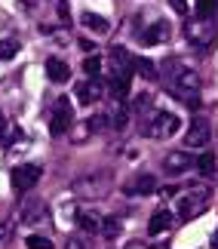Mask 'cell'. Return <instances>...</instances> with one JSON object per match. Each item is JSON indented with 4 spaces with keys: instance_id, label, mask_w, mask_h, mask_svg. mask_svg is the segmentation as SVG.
Masks as SVG:
<instances>
[{
    "instance_id": "26",
    "label": "cell",
    "mask_w": 218,
    "mask_h": 249,
    "mask_svg": "<svg viewBox=\"0 0 218 249\" xmlns=\"http://www.w3.org/2000/svg\"><path fill=\"white\" fill-rule=\"evenodd\" d=\"M101 234H105V237H117V234H120V222L105 218V222H101Z\"/></svg>"
},
{
    "instance_id": "12",
    "label": "cell",
    "mask_w": 218,
    "mask_h": 249,
    "mask_svg": "<svg viewBox=\"0 0 218 249\" xmlns=\"http://www.w3.org/2000/svg\"><path fill=\"white\" fill-rule=\"evenodd\" d=\"M105 120L111 123L114 129H123L129 123V108H126V99H111L108 102V111H105Z\"/></svg>"
},
{
    "instance_id": "4",
    "label": "cell",
    "mask_w": 218,
    "mask_h": 249,
    "mask_svg": "<svg viewBox=\"0 0 218 249\" xmlns=\"http://www.w3.org/2000/svg\"><path fill=\"white\" fill-rule=\"evenodd\" d=\"M151 126H145V136L151 139H169V136H175L178 129H182V120L175 117V114H169V111H154L148 117Z\"/></svg>"
},
{
    "instance_id": "9",
    "label": "cell",
    "mask_w": 218,
    "mask_h": 249,
    "mask_svg": "<svg viewBox=\"0 0 218 249\" xmlns=\"http://www.w3.org/2000/svg\"><path fill=\"white\" fill-rule=\"evenodd\" d=\"M138 37L145 46H154V43H163L169 37V22L166 18H154L148 28H138Z\"/></svg>"
},
{
    "instance_id": "10",
    "label": "cell",
    "mask_w": 218,
    "mask_h": 249,
    "mask_svg": "<svg viewBox=\"0 0 218 249\" xmlns=\"http://www.w3.org/2000/svg\"><path fill=\"white\" fill-rule=\"evenodd\" d=\"M194 163H197V160H194L191 151H169L166 160H163V169L172 172V176H178V172H187Z\"/></svg>"
},
{
    "instance_id": "14",
    "label": "cell",
    "mask_w": 218,
    "mask_h": 249,
    "mask_svg": "<svg viewBox=\"0 0 218 249\" xmlns=\"http://www.w3.org/2000/svg\"><path fill=\"white\" fill-rule=\"evenodd\" d=\"M46 77H50V83H68V80H71L68 62H62V59H46Z\"/></svg>"
},
{
    "instance_id": "19",
    "label": "cell",
    "mask_w": 218,
    "mask_h": 249,
    "mask_svg": "<svg viewBox=\"0 0 218 249\" xmlns=\"http://www.w3.org/2000/svg\"><path fill=\"white\" fill-rule=\"evenodd\" d=\"M157 108H154V102H151V95L148 92H141L132 99V114H138V117H151Z\"/></svg>"
},
{
    "instance_id": "1",
    "label": "cell",
    "mask_w": 218,
    "mask_h": 249,
    "mask_svg": "<svg viewBox=\"0 0 218 249\" xmlns=\"http://www.w3.org/2000/svg\"><path fill=\"white\" fill-rule=\"evenodd\" d=\"M160 80L175 95V102H182L184 108H191V111L200 108V74L197 71L182 68L178 59H166L160 65Z\"/></svg>"
},
{
    "instance_id": "6",
    "label": "cell",
    "mask_w": 218,
    "mask_h": 249,
    "mask_svg": "<svg viewBox=\"0 0 218 249\" xmlns=\"http://www.w3.org/2000/svg\"><path fill=\"white\" fill-rule=\"evenodd\" d=\"M40 166L37 163H22V166H16L13 172H9V181H13V188L18 191V194H25V191H31L37 181H40Z\"/></svg>"
},
{
    "instance_id": "28",
    "label": "cell",
    "mask_w": 218,
    "mask_h": 249,
    "mask_svg": "<svg viewBox=\"0 0 218 249\" xmlns=\"http://www.w3.org/2000/svg\"><path fill=\"white\" fill-rule=\"evenodd\" d=\"M65 249H86V246H83V240H80V237H71V240L65 243Z\"/></svg>"
},
{
    "instance_id": "13",
    "label": "cell",
    "mask_w": 218,
    "mask_h": 249,
    "mask_svg": "<svg viewBox=\"0 0 218 249\" xmlns=\"http://www.w3.org/2000/svg\"><path fill=\"white\" fill-rule=\"evenodd\" d=\"M74 95H77V102H83V105L99 102V99H101V80H92V77L80 80L77 89H74Z\"/></svg>"
},
{
    "instance_id": "16",
    "label": "cell",
    "mask_w": 218,
    "mask_h": 249,
    "mask_svg": "<svg viewBox=\"0 0 218 249\" xmlns=\"http://www.w3.org/2000/svg\"><path fill=\"white\" fill-rule=\"evenodd\" d=\"M80 22H83V28H89L92 34H108L111 31V22L105 16H96V13H83Z\"/></svg>"
},
{
    "instance_id": "22",
    "label": "cell",
    "mask_w": 218,
    "mask_h": 249,
    "mask_svg": "<svg viewBox=\"0 0 218 249\" xmlns=\"http://www.w3.org/2000/svg\"><path fill=\"white\" fill-rule=\"evenodd\" d=\"M83 74H86V77H92V80L101 77V59H99V55H89V59L83 62Z\"/></svg>"
},
{
    "instance_id": "21",
    "label": "cell",
    "mask_w": 218,
    "mask_h": 249,
    "mask_svg": "<svg viewBox=\"0 0 218 249\" xmlns=\"http://www.w3.org/2000/svg\"><path fill=\"white\" fill-rule=\"evenodd\" d=\"M194 9H197V18H212L218 9V0H194Z\"/></svg>"
},
{
    "instance_id": "29",
    "label": "cell",
    "mask_w": 218,
    "mask_h": 249,
    "mask_svg": "<svg viewBox=\"0 0 218 249\" xmlns=\"http://www.w3.org/2000/svg\"><path fill=\"white\" fill-rule=\"evenodd\" d=\"M55 9H59V16L68 22V16H71V13H68V3H65V0H59V3H55Z\"/></svg>"
},
{
    "instance_id": "18",
    "label": "cell",
    "mask_w": 218,
    "mask_h": 249,
    "mask_svg": "<svg viewBox=\"0 0 218 249\" xmlns=\"http://www.w3.org/2000/svg\"><path fill=\"white\" fill-rule=\"evenodd\" d=\"M46 215V206L40 203V200H34V203H25L22 206V222L25 225H34L37 218H43Z\"/></svg>"
},
{
    "instance_id": "25",
    "label": "cell",
    "mask_w": 218,
    "mask_h": 249,
    "mask_svg": "<svg viewBox=\"0 0 218 249\" xmlns=\"http://www.w3.org/2000/svg\"><path fill=\"white\" fill-rule=\"evenodd\" d=\"M25 246H28V249H52V243L46 240V237H34V234L25 240Z\"/></svg>"
},
{
    "instance_id": "5",
    "label": "cell",
    "mask_w": 218,
    "mask_h": 249,
    "mask_svg": "<svg viewBox=\"0 0 218 249\" xmlns=\"http://www.w3.org/2000/svg\"><path fill=\"white\" fill-rule=\"evenodd\" d=\"M184 37L191 40L194 46H200V50H206L212 40H215V25L209 22V18H194V22L184 25Z\"/></svg>"
},
{
    "instance_id": "32",
    "label": "cell",
    "mask_w": 218,
    "mask_h": 249,
    "mask_svg": "<svg viewBox=\"0 0 218 249\" xmlns=\"http://www.w3.org/2000/svg\"><path fill=\"white\" fill-rule=\"evenodd\" d=\"M6 234H9V228H6V225H0V240H3Z\"/></svg>"
},
{
    "instance_id": "17",
    "label": "cell",
    "mask_w": 218,
    "mask_h": 249,
    "mask_svg": "<svg viewBox=\"0 0 218 249\" xmlns=\"http://www.w3.org/2000/svg\"><path fill=\"white\" fill-rule=\"evenodd\" d=\"M77 222H80V228L86 234H101V222H105V218H101L99 213H80Z\"/></svg>"
},
{
    "instance_id": "3",
    "label": "cell",
    "mask_w": 218,
    "mask_h": 249,
    "mask_svg": "<svg viewBox=\"0 0 218 249\" xmlns=\"http://www.w3.org/2000/svg\"><path fill=\"white\" fill-rule=\"evenodd\" d=\"M212 203L209 191H187V194L178 197V218L182 222H194L197 215H203Z\"/></svg>"
},
{
    "instance_id": "23",
    "label": "cell",
    "mask_w": 218,
    "mask_h": 249,
    "mask_svg": "<svg viewBox=\"0 0 218 249\" xmlns=\"http://www.w3.org/2000/svg\"><path fill=\"white\" fill-rule=\"evenodd\" d=\"M197 169H200L203 176H212V172H215V157L212 154H200V157H197Z\"/></svg>"
},
{
    "instance_id": "11",
    "label": "cell",
    "mask_w": 218,
    "mask_h": 249,
    "mask_svg": "<svg viewBox=\"0 0 218 249\" xmlns=\"http://www.w3.org/2000/svg\"><path fill=\"white\" fill-rule=\"evenodd\" d=\"M206 142H209V123L206 120H191V126L184 132V145L187 148H206Z\"/></svg>"
},
{
    "instance_id": "31",
    "label": "cell",
    "mask_w": 218,
    "mask_h": 249,
    "mask_svg": "<svg viewBox=\"0 0 218 249\" xmlns=\"http://www.w3.org/2000/svg\"><path fill=\"white\" fill-rule=\"evenodd\" d=\"M126 249H148V246H145V243H129Z\"/></svg>"
},
{
    "instance_id": "33",
    "label": "cell",
    "mask_w": 218,
    "mask_h": 249,
    "mask_svg": "<svg viewBox=\"0 0 218 249\" xmlns=\"http://www.w3.org/2000/svg\"><path fill=\"white\" fill-rule=\"evenodd\" d=\"M212 249H218V234H215V237H212Z\"/></svg>"
},
{
    "instance_id": "15",
    "label": "cell",
    "mask_w": 218,
    "mask_h": 249,
    "mask_svg": "<svg viewBox=\"0 0 218 249\" xmlns=\"http://www.w3.org/2000/svg\"><path fill=\"white\" fill-rule=\"evenodd\" d=\"M172 225H175V222H172V213L160 209V213L151 215V222H148V234H151V237H160V234H166Z\"/></svg>"
},
{
    "instance_id": "7",
    "label": "cell",
    "mask_w": 218,
    "mask_h": 249,
    "mask_svg": "<svg viewBox=\"0 0 218 249\" xmlns=\"http://www.w3.org/2000/svg\"><path fill=\"white\" fill-rule=\"evenodd\" d=\"M71 123H74V108H71L68 99H62V95H59V102H55V108H52L50 132H52V136H65V132L71 129Z\"/></svg>"
},
{
    "instance_id": "20",
    "label": "cell",
    "mask_w": 218,
    "mask_h": 249,
    "mask_svg": "<svg viewBox=\"0 0 218 249\" xmlns=\"http://www.w3.org/2000/svg\"><path fill=\"white\" fill-rule=\"evenodd\" d=\"M135 71H138L145 80H157V77H160V68H157L151 59H141V55H135Z\"/></svg>"
},
{
    "instance_id": "24",
    "label": "cell",
    "mask_w": 218,
    "mask_h": 249,
    "mask_svg": "<svg viewBox=\"0 0 218 249\" xmlns=\"http://www.w3.org/2000/svg\"><path fill=\"white\" fill-rule=\"evenodd\" d=\"M16 53H18L16 40H3V43H0V59H16Z\"/></svg>"
},
{
    "instance_id": "27",
    "label": "cell",
    "mask_w": 218,
    "mask_h": 249,
    "mask_svg": "<svg viewBox=\"0 0 218 249\" xmlns=\"http://www.w3.org/2000/svg\"><path fill=\"white\" fill-rule=\"evenodd\" d=\"M169 3H172V9H175V13H187V0H169Z\"/></svg>"
},
{
    "instance_id": "8",
    "label": "cell",
    "mask_w": 218,
    "mask_h": 249,
    "mask_svg": "<svg viewBox=\"0 0 218 249\" xmlns=\"http://www.w3.org/2000/svg\"><path fill=\"white\" fill-rule=\"evenodd\" d=\"M160 185H157V176H151V172H138V176H132L126 181V194L132 197H148V194H154Z\"/></svg>"
},
{
    "instance_id": "2",
    "label": "cell",
    "mask_w": 218,
    "mask_h": 249,
    "mask_svg": "<svg viewBox=\"0 0 218 249\" xmlns=\"http://www.w3.org/2000/svg\"><path fill=\"white\" fill-rule=\"evenodd\" d=\"M71 188H74V194L83 197V200H101L111 188V176H105V172H89V176L74 178Z\"/></svg>"
},
{
    "instance_id": "30",
    "label": "cell",
    "mask_w": 218,
    "mask_h": 249,
    "mask_svg": "<svg viewBox=\"0 0 218 249\" xmlns=\"http://www.w3.org/2000/svg\"><path fill=\"white\" fill-rule=\"evenodd\" d=\"M80 50H86V53H92V50H96V46H92L89 40H83V37H80Z\"/></svg>"
}]
</instances>
